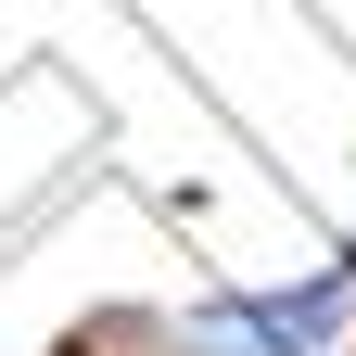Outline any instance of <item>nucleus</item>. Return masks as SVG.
Masks as SVG:
<instances>
[{"label":"nucleus","mask_w":356,"mask_h":356,"mask_svg":"<svg viewBox=\"0 0 356 356\" xmlns=\"http://www.w3.org/2000/svg\"><path fill=\"white\" fill-rule=\"evenodd\" d=\"M356 343V242L305 280H267V293H204L178 318H140L127 356H343Z\"/></svg>","instance_id":"1"},{"label":"nucleus","mask_w":356,"mask_h":356,"mask_svg":"<svg viewBox=\"0 0 356 356\" xmlns=\"http://www.w3.org/2000/svg\"><path fill=\"white\" fill-rule=\"evenodd\" d=\"M127 343H140V318H89V331H64L51 356H127Z\"/></svg>","instance_id":"2"}]
</instances>
